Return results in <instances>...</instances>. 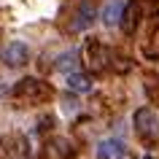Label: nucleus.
<instances>
[{"instance_id": "1", "label": "nucleus", "mask_w": 159, "mask_h": 159, "mask_svg": "<svg viewBox=\"0 0 159 159\" xmlns=\"http://www.w3.org/2000/svg\"><path fill=\"white\" fill-rule=\"evenodd\" d=\"M132 124H135V135L146 146H157V140H159V119L148 105H143L140 111H135Z\"/></svg>"}, {"instance_id": "2", "label": "nucleus", "mask_w": 159, "mask_h": 159, "mask_svg": "<svg viewBox=\"0 0 159 159\" xmlns=\"http://www.w3.org/2000/svg\"><path fill=\"white\" fill-rule=\"evenodd\" d=\"M14 97L22 100V102L38 105V102H46L51 97V86L43 84L41 78H22V81L14 86Z\"/></svg>"}, {"instance_id": "3", "label": "nucleus", "mask_w": 159, "mask_h": 159, "mask_svg": "<svg viewBox=\"0 0 159 159\" xmlns=\"http://www.w3.org/2000/svg\"><path fill=\"white\" fill-rule=\"evenodd\" d=\"M84 54H86V65L92 67L94 73H102V70L108 67V62H111L108 46H102L100 41H89V43H86V49H84Z\"/></svg>"}, {"instance_id": "4", "label": "nucleus", "mask_w": 159, "mask_h": 159, "mask_svg": "<svg viewBox=\"0 0 159 159\" xmlns=\"http://www.w3.org/2000/svg\"><path fill=\"white\" fill-rule=\"evenodd\" d=\"M94 16H97L94 0H81V6H78V8H75V14H73L70 30H73V33H81V30H86V27L94 22Z\"/></svg>"}, {"instance_id": "5", "label": "nucleus", "mask_w": 159, "mask_h": 159, "mask_svg": "<svg viewBox=\"0 0 159 159\" xmlns=\"http://www.w3.org/2000/svg\"><path fill=\"white\" fill-rule=\"evenodd\" d=\"M27 59H30V49L22 41H11L3 49V62L8 67H22V65H27Z\"/></svg>"}, {"instance_id": "6", "label": "nucleus", "mask_w": 159, "mask_h": 159, "mask_svg": "<svg viewBox=\"0 0 159 159\" xmlns=\"http://www.w3.org/2000/svg\"><path fill=\"white\" fill-rule=\"evenodd\" d=\"M41 159H73V146H70V140H65V138H51V140H46V146H43Z\"/></svg>"}, {"instance_id": "7", "label": "nucleus", "mask_w": 159, "mask_h": 159, "mask_svg": "<svg viewBox=\"0 0 159 159\" xmlns=\"http://www.w3.org/2000/svg\"><path fill=\"white\" fill-rule=\"evenodd\" d=\"M94 154H97V159H124L127 148H124V140H119V138H105V140L97 143Z\"/></svg>"}, {"instance_id": "8", "label": "nucleus", "mask_w": 159, "mask_h": 159, "mask_svg": "<svg viewBox=\"0 0 159 159\" xmlns=\"http://www.w3.org/2000/svg\"><path fill=\"white\" fill-rule=\"evenodd\" d=\"M138 19H140V6H138V0L124 3V11H121V19H119L121 33H124V35H132L135 27H138Z\"/></svg>"}, {"instance_id": "9", "label": "nucleus", "mask_w": 159, "mask_h": 159, "mask_svg": "<svg viewBox=\"0 0 159 159\" xmlns=\"http://www.w3.org/2000/svg\"><path fill=\"white\" fill-rule=\"evenodd\" d=\"M121 11H124V0H111L108 6H105V11H102V25H105V27L119 25Z\"/></svg>"}, {"instance_id": "10", "label": "nucleus", "mask_w": 159, "mask_h": 159, "mask_svg": "<svg viewBox=\"0 0 159 159\" xmlns=\"http://www.w3.org/2000/svg\"><path fill=\"white\" fill-rule=\"evenodd\" d=\"M67 89H70V92H78V94L92 92V81H89V75L73 70V73H67Z\"/></svg>"}, {"instance_id": "11", "label": "nucleus", "mask_w": 159, "mask_h": 159, "mask_svg": "<svg viewBox=\"0 0 159 159\" xmlns=\"http://www.w3.org/2000/svg\"><path fill=\"white\" fill-rule=\"evenodd\" d=\"M6 157H14V159H30V146H27L25 138H16L14 140V148H8Z\"/></svg>"}, {"instance_id": "12", "label": "nucleus", "mask_w": 159, "mask_h": 159, "mask_svg": "<svg viewBox=\"0 0 159 159\" xmlns=\"http://www.w3.org/2000/svg\"><path fill=\"white\" fill-rule=\"evenodd\" d=\"M57 70H65V73H73V67H75V54L73 51H65V54H62V57L57 59Z\"/></svg>"}, {"instance_id": "13", "label": "nucleus", "mask_w": 159, "mask_h": 159, "mask_svg": "<svg viewBox=\"0 0 159 159\" xmlns=\"http://www.w3.org/2000/svg\"><path fill=\"white\" fill-rule=\"evenodd\" d=\"M154 41L159 43V27H157V33H154ZM157 57H159V51H157Z\"/></svg>"}]
</instances>
